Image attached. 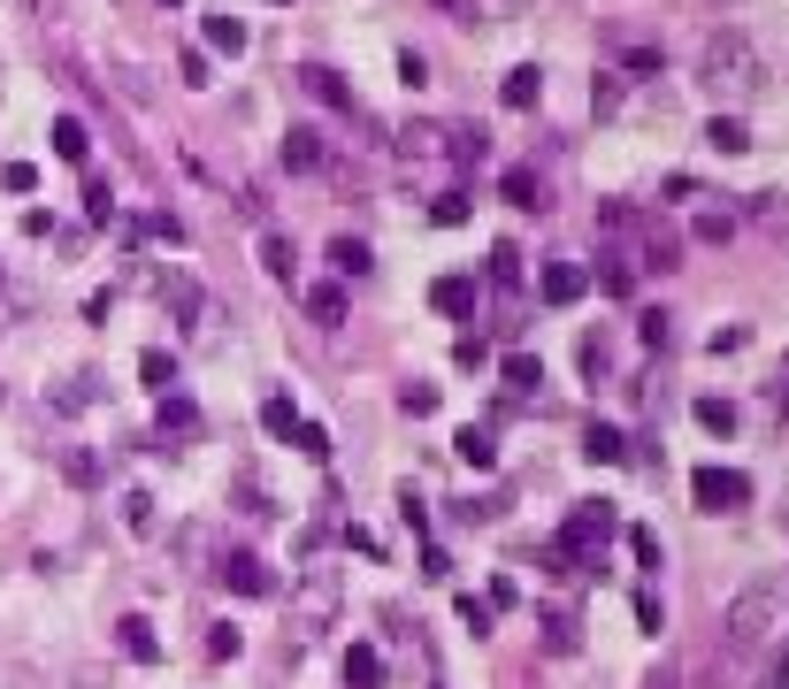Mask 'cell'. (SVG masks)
I'll use <instances>...</instances> for the list:
<instances>
[{
    "instance_id": "6da1fadb",
    "label": "cell",
    "mask_w": 789,
    "mask_h": 689,
    "mask_svg": "<svg viewBox=\"0 0 789 689\" xmlns=\"http://www.w3.org/2000/svg\"><path fill=\"white\" fill-rule=\"evenodd\" d=\"M721 644H728V659H752L775 628H782V590H767V582H752V590H736V605L721 613Z\"/></svg>"
},
{
    "instance_id": "7a4b0ae2",
    "label": "cell",
    "mask_w": 789,
    "mask_h": 689,
    "mask_svg": "<svg viewBox=\"0 0 789 689\" xmlns=\"http://www.w3.org/2000/svg\"><path fill=\"white\" fill-rule=\"evenodd\" d=\"M705 85H713L721 100L759 92V54H752L744 31H713V39H705Z\"/></svg>"
},
{
    "instance_id": "3957f363",
    "label": "cell",
    "mask_w": 789,
    "mask_h": 689,
    "mask_svg": "<svg viewBox=\"0 0 789 689\" xmlns=\"http://www.w3.org/2000/svg\"><path fill=\"white\" fill-rule=\"evenodd\" d=\"M337 605H345V582H337V567L307 559V575L292 582V628H329V621H337Z\"/></svg>"
},
{
    "instance_id": "277c9868",
    "label": "cell",
    "mask_w": 789,
    "mask_h": 689,
    "mask_svg": "<svg viewBox=\"0 0 789 689\" xmlns=\"http://www.w3.org/2000/svg\"><path fill=\"white\" fill-rule=\"evenodd\" d=\"M614 528H622V521H614V506H606V499H591V506H575V514L560 521V536H552V551H560L568 567H575V559H598Z\"/></svg>"
},
{
    "instance_id": "5b68a950",
    "label": "cell",
    "mask_w": 789,
    "mask_h": 689,
    "mask_svg": "<svg viewBox=\"0 0 789 689\" xmlns=\"http://www.w3.org/2000/svg\"><path fill=\"white\" fill-rule=\"evenodd\" d=\"M690 499H698V514H736L752 499V475L744 468H698L690 475Z\"/></svg>"
},
{
    "instance_id": "8992f818",
    "label": "cell",
    "mask_w": 789,
    "mask_h": 689,
    "mask_svg": "<svg viewBox=\"0 0 789 689\" xmlns=\"http://www.w3.org/2000/svg\"><path fill=\"white\" fill-rule=\"evenodd\" d=\"M215 575H223L238 598H269V590H277V575H269V559H261V551H223V559H215Z\"/></svg>"
},
{
    "instance_id": "52a82bcc",
    "label": "cell",
    "mask_w": 789,
    "mask_h": 689,
    "mask_svg": "<svg viewBox=\"0 0 789 689\" xmlns=\"http://www.w3.org/2000/svg\"><path fill=\"white\" fill-rule=\"evenodd\" d=\"M583 292H591V269L583 261H544V276H537V299L544 307H575Z\"/></svg>"
},
{
    "instance_id": "ba28073f",
    "label": "cell",
    "mask_w": 789,
    "mask_h": 689,
    "mask_svg": "<svg viewBox=\"0 0 789 689\" xmlns=\"http://www.w3.org/2000/svg\"><path fill=\"white\" fill-rule=\"evenodd\" d=\"M192 437H199V406H192L184 391H169V398H161V452H184Z\"/></svg>"
},
{
    "instance_id": "9c48e42d",
    "label": "cell",
    "mask_w": 789,
    "mask_h": 689,
    "mask_svg": "<svg viewBox=\"0 0 789 689\" xmlns=\"http://www.w3.org/2000/svg\"><path fill=\"white\" fill-rule=\"evenodd\" d=\"M116 652H123L131 667H154V659H161L154 621H147V613H123V621H116Z\"/></svg>"
},
{
    "instance_id": "30bf717a",
    "label": "cell",
    "mask_w": 789,
    "mask_h": 689,
    "mask_svg": "<svg viewBox=\"0 0 789 689\" xmlns=\"http://www.w3.org/2000/svg\"><path fill=\"white\" fill-rule=\"evenodd\" d=\"M498 100H506V108H537V100H544V69H537V62H521V69H506V85H498Z\"/></svg>"
},
{
    "instance_id": "8fae6325",
    "label": "cell",
    "mask_w": 789,
    "mask_h": 689,
    "mask_svg": "<svg viewBox=\"0 0 789 689\" xmlns=\"http://www.w3.org/2000/svg\"><path fill=\"white\" fill-rule=\"evenodd\" d=\"M583 452H591L598 468H622V460H629V437H622L614 422H591V429H583Z\"/></svg>"
},
{
    "instance_id": "7c38bea8",
    "label": "cell",
    "mask_w": 789,
    "mask_h": 689,
    "mask_svg": "<svg viewBox=\"0 0 789 689\" xmlns=\"http://www.w3.org/2000/svg\"><path fill=\"white\" fill-rule=\"evenodd\" d=\"M506 199H514L521 215H544V207H552V192H544L537 169H506Z\"/></svg>"
},
{
    "instance_id": "4fadbf2b",
    "label": "cell",
    "mask_w": 789,
    "mask_h": 689,
    "mask_svg": "<svg viewBox=\"0 0 789 689\" xmlns=\"http://www.w3.org/2000/svg\"><path fill=\"white\" fill-rule=\"evenodd\" d=\"M284 169H322V131L315 123H292V131H284Z\"/></svg>"
},
{
    "instance_id": "5bb4252c",
    "label": "cell",
    "mask_w": 789,
    "mask_h": 689,
    "mask_svg": "<svg viewBox=\"0 0 789 689\" xmlns=\"http://www.w3.org/2000/svg\"><path fill=\"white\" fill-rule=\"evenodd\" d=\"M345 689H383V652L376 644H353L345 652Z\"/></svg>"
},
{
    "instance_id": "9a60e30c",
    "label": "cell",
    "mask_w": 789,
    "mask_h": 689,
    "mask_svg": "<svg viewBox=\"0 0 789 689\" xmlns=\"http://www.w3.org/2000/svg\"><path fill=\"white\" fill-rule=\"evenodd\" d=\"M430 307H437V315H468L475 307V276H437V284H430Z\"/></svg>"
},
{
    "instance_id": "2e32d148",
    "label": "cell",
    "mask_w": 789,
    "mask_h": 689,
    "mask_svg": "<svg viewBox=\"0 0 789 689\" xmlns=\"http://www.w3.org/2000/svg\"><path fill=\"white\" fill-rule=\"evenodd\" d=\"M300 85L315 92L322 108H353V92H345V85H337V69H322V62H307V69H300Z\"/></svg>"
},
{
    "instance_id": "e0dca14e",
    "label": "cell",
    "mask_w": 789,
    "mask_h": 689,
    "mask_svg": "<svg viewBox=\"0 0 789 689\" xmlns=\"http://www.w3.org/2000/svg\"><path fill=\"white\" fill-rule=\"evenodd\" d=\"M261 269H269L277 284H292V276H300V253H292V238H277V230H269V238H261Z\"/></svg>"
},
{
    "instance_id": "ac0fdd59",
    "label": "cell",
    "mask_w": 789,
    "mask_h": 689,
    "mask_svg": "<svg viewBox=\"0 0 789 689\" xmlns=\"http://www.w3.org/2000/svg\"><path fill=\"white\" fill-rule=\"evenodd\" d=\"M498 375H506V391H537V383H544V360H537V352H506Z\"/></svg>"
},
{
    "instance_id": "d6986e66",
    "label": "cell",
    "mask_w": 789,
    "mask_h": 689,
    "mask_svg": "<svg viewBox=\"0 0 789 689\" xmlns=\"http://www.w3.org/2000/svg\"><path fill=\"white\" fill-rule=\"evenodd\" d=\"M453 452H461V460H468V468H498V445H490V429H461V437H453Z\"/></svg>"
},
{
    "instance_id": "ffe728a7",
    "label": "cell",
    "mask_w": 789,
    "mask_h": 689,
    "mask_svg": "<svg viewBox=\"0 0 789 689\" xmlns=\"http://www.w3.org/2000/svg\"><path fill=\"white\" fill-rule=\"evenodd\" d=\"M123 528H131V536H154V528H161L154 491H123Z\"/></svg>"
},
{
    "instance_id": "44dd1931",
    "label": "cell",
    "mask_w": 789,
    "mask_h": 689,
    "mask_svg": "<svg viewBox=\"0 0 789 689\" xmlns=\"http://www.w3.org/2000/svg\"><path fill=\"white\" fill-rule=\"evenodd\" d=\"M207 46H215V54H246V23H238L230 8H223V15H207Z\"/></svg>"
},
{
    "instance_id": "7402d4cb",
    "label": "cell",
    "mask_w": 789,
    "mask_h": 689,
    "mask_svg": "<svg viewBox=\"0 0 789 689\" xmlns=\"http://www.w3.org/2000/svg\"><path fill=\"white\" fill-rule=\"evenodd\" d=\"M161 299H169V307H176V315H184V322H192V315H199V284H192V276H184V269H169V276H161Z\"/></svg>"
},
{
    "instance_id": "603a6c76",
    "label": "cell",
    "mask_w": 789,
    "mask_h": 689,
    "mask_svg": "<svg viewBox=\"0 0 789 689\" xmlns=\"http://www.w3.org/2000/svg\"><path fill=\"white\" fill-rule=\"evenodd\" d=\"M261 429H269V437H292V429H300V406H292L284 391H269V398H261Z\"/></svg>"
},
{
    "instance_id": "cb8c5ba5",
    "label": "cell",
    "mask_w": 789,
    "mask_h": 689,
    "mask_svg": "<svg viewBox=\"0 0 789 689\" xmlns=\"http://www.w3.org/2000/svg\"><path fill=\"white\" fill-rule=\"evenodd\" d=\"M629 551H636V567H644V575H659V567H667V544H659V528H644V521L629 528Z\"/></svg>"
},
{
    "instance_id": "d4e9b609",
    "label": "cell",
    "mask_w": 789,
    "mask_h": 689,
    "mask_svg": "<svg viewBox=\"0 0 789 689\" xmlns=\"http://www.w3.org/2000/svg\"><path fill=\"white\" fill-rule=\"evenodd\" d=\"M307 315H315L322 330H337V322H345V292H337V284H315V292H307Z\"/></svg>"
},
{
    "instance_id": "484cf974",
    "label": "cell",
    "mask_w": 789,
    "mask_h": 689,
    "mask_svg": "<svg viewBox=\"0 0 789 689\" xmlns=\"http://www.w3.org/2000/svg\"><path fill=\"white\" fill-rule=\"evenodd\" d=\"M139 375H147V391H161V398H169V391H176V360H169V352H139Z\"/></svg>"
},
{
    "instance_id": "4316f807",
    "label": "cell",
    "mask_w": 789,
    "mask_h": 689,
    "mask_svg": "<svg viewBox=\"0 0 789 689\" xmlns=\"http://www.w3.org/2000/svg\"><path fill=\"white\" fill-rule=\"evenodd\" d=\"M54 154H62V162H85V154H93V139H85V123H77V116H62V123H54Z\"/></svg>"
},
{
    "instance_id": "83f0119b",
    "label": "cell",
    "mask_w": 789,
    "mask_h": 689,
    "mask_svg": "<svg viewBox=\"0 0 789 689\" xmlns=\"http://www.w3.org/2000/svg\"><path fill=\"white\" fill-rule=\"evenodd\" d=\"M329 269H337V276H368L376 261H368V245H360V238H337V245H329Z\"/></svg>"
},
{
    "instance_id": "f1b7e54d",
    "label": "cell",
    "mask_w": 789,
    "mask_h": 689,
    "mask_svg": "<svg viewBox=\"0 0 789 689\" xmlns=\"http://www.w3.org/2000/svg\"><path fill=\"white\" fill-rule=\"evenodd\" d=\"M575 644H583V636H575V613H544V652H552V659H568Z\"/></svg>"
},
{
    "instance_id": "f546056e",
    "label": "cell",
    "mask_w": 789,
    "mask_h": 689,
    "mask_svg": "<svg viewBox=\"0 0 789 689\" xmlns=\"http://www.w3.org/2000/svg\"><path fill=\"white\" fill-rule=\"evenodd\" d=\"M674 253H682V238L651 222V238H644V269H674Z\"/></svg>"
},
{
    "instance_id": "4dcf8cb0",
    "label": "cell",
    "mask_w": 789,
    "mask_h": 689,
    "mask_svg": "<svg viewBox=\"0 0 789 689\" xmlns=\"http://www.w3.org/2000/svg\"><path fill=\"white\" fill-rule=\"evenodd\" d=\"M705 139H713L721 154H744V146H752V131H744L736 116H713V131H705Z\"/></svg>"
},
{
    "instance_id": "1f68e13d",
    "label": "cell",
    "mask_w": 789,
    "mask_h": 689,
    "mask_svg": "<svg viewBox=\"0 0 789 689\" xmlns=\"http://www.w3.org/2000/svg\"><path fill=\"white\" fill-rule=\"evenodd\" d=\"M698 429L728 437V429H736V406H728V398H698Z\"/></svg>"
},
{
    "instance_id": "d6a6232c",
    "label": "cell",
    "mask_w": 789,
    "mask_h": 689,
    "mask_svg": "<svg viewBox=\"0 0 789 689\" xmlns=\"http://www.w3.org/2000/svg\"><path fill=\"white\" fill-rule=\"evenodd\" d=\"M636 628H644V636L667 628V598H659V590H636Z\"/></svg>"
},
{
    "instance_id": "836d02e7",
    "label": "cell",
    "mask_w": 789,
    "mask_h": 689,
    "mask_svg": "<svg viewBox=\"0 0 789 689\" xmlns=\"http://www.w3.org/2000/svg\"><path fill=\"white\" fill-rule=\"evenodd\" d=\"M399 414H414V422L437 414V383H407V391H399Z\"/></svg>"
},
{
    "instance_id": "e575fe53",
    "label": "cell",
    "mask_w": 789,
    "mask_h": 689,
    "mask_svg": "<svg viewBox=\"0 0 789 689\" xmlns=\"http://www.w3.org/2000/svg\"><path fill=\"white\" fill-rule=\"evenodd\" d=\"M62 475H69L77 491H93V483H100V460H93V452H62Z\"/></svg>"
},
{
    "instance_id": "d590c367",
    "label": "cell",
    "mask_w": 789,
    "mask_h": 689,
    "mask_svg": "<svg viewBox=\"0 0 789 689\" xmlns=\"http://www.w3.org/2000/svg\"><path fill=\"white\" fill-rule=\"evenodd\" d=\"M490 613H498L490 598H475V590H461V621H468L475 636H490Z\"/></svg>"
},
{
    "instance_id": "8d00e7d4",
    "label": "cell",
    "mask_w": 789,
    "mask_h": 689,
    "mask_svg": "<svg viewBox=\"0 0 789 689\" xmlns=\"http://www.w3.org/2000/svg\"><path fill=\"white\" fill-rule=\"evenodd\" d=\"M85 398H93V375H69V383H62V391H54V414H77V406H85Z\"/></svg>"
},
{
    "instance_id": "74e56055",
    "label": "cell",
    "mask_w": 789,
    "mask_h": 689,
    "mask_svg": "<svg viewBox=\"0 0 789 689\" xmlns=\"http://www.w3.org/2000/svg\"><path fill=\"white\" fill-rule=\"evenodd\" d=\"M292 437H300V452H307V460H329V429H322V422H300Z\"/></svg>"
},
{
    "instance_id": "f35d334b",
    "label": "cell",
    "mask_w": 789,
    "mask_h": 689,
    "mask_svg": "<svg viewBox=\"0 0 789 689\" xmlns=\"http://www.w3.org/2000/svg\"><path fill=\"white\" fill-rule=\"evenodd\" d=\"M430 222H445V230H461V222H468V199H461V192H445V199L430 207Z\"/></svg>"
},
{
    "instance_id": "ab89813d",
    "label": "cell",
    "mask_w": 789,
    "mask_h": 689,
    "mask_svg": "<svg viewBox=\"0 0 789 689\" xmlns=\"http://www.w3.org/2000/svg\"><path fill=\"white\" fill-rule=\"evenodd\" d=\"M176 77H184V85L199 92V85H207V54H199V46H184V62H176Z\"/></svg>"
},
{
    "instance_id": "60d3db41",
    "label": "cell",
    "mask_w": 789,
    "mask_h": 689,
    "mask_svg": "<svg viewBox=\"0 0 789 689\" xmlns=\"http://www.w3.org/2000/svg\"><path fill=\"white\" fill-rule=\"evenodd\" d=\"M591 108L614 116V108H622V77H598V85H591Z\"/></svg>"
},
{
    "instance_id": "b9f144b4",
    "label": "cell",
    "mask_w": 789,
    "mask_h": 689,
    "mask_svg": "<svg viewBox=\"0 0 789 689\" xmlns=\"http://www.w3.org/2000/svg\"><path fill=\"white\" fill-rule=\"evenodd\" d=\"M614 368V352H606V338H583V375H606Z\"/></svg>"
},
{
    "instance_id": "7bdbcfd3",
    "label": "cell",
    "mask_w": 789,
    "mask_h": 689,
    "mask_svg": "<svg viewBox=\"0 0 789 689\" xmlns=\"http://www.w3.org/2000/svg\"><path fill=\"white\" fill-rule=\"evenodd\" d=\"M728 230H736L728 215H698V238H705V245H728Z\"/></svg>"
},
{
    "instance_id": "ee69618b",
    "label": "cell",
    "mask_w": 789,
    "mask_h": 689,
    "mask_svg": "<svg viewBox=\"0 0 789 689\" xmlns=\"http://www.w3.org/2000/svg\"><path fill=\"white\" fill-rule=\"evenodd\" d=\"M238 644H246V636H238V628H230V621H223V628H215V636H207V652H215V659H238Z\"/></svg>"
},
{
    "instance_id": "f6af8a7d",
    "label": "cell",
    "mask_w": 789,
    "mask_h": 689,
    "mask_svg": "<svg viewBox=\"0 0 789 689\" xmlns=\"http://www.w3.org/2000/svg\"><path fill=\"white\" fill-rule=\"evenodd\" d=\"M0 184H8V192H31V184H39V169H31V162H8V169H0Z\"/></svg>"
},
{
    "instance_id": "bcb514c9",
    "label": "cell",
    "mask_w": 789,
    "mask_h": 689,
    "mask_svg": "<svg viewBox=\"0 0 789 689\" xmlns=\"http://www.w3.org/2000/svg\"><path fill=\"white\" fill-rule=\"evenodd\" d=\"M399 77H407V85H430V62H422V54L407 46V54H399Z\"/></svg>"
},
{
    "instance_id": "7dc6e473",
    "label": "cell",
    "mask_w": 789,
    "mask_h": 689,
    "mask_svg": "<svg viewBox=\"0 0 789 689\" xmlns=\"http://www.w3.org/2000/svg\"><path fill=\"white\" fill-rule=\"evenodd\" d=\"M85 207H93V222H108V215H116V192H108V184H93V192H85Z\"/></svg>"
},
{
    "instance_id": "c3c4849f",
    "label": "cell",
    "mask_w": 789,
    "mask_h": 689,
    "mask_svg": "<svg viewBox=\"0 0 789 689\" xmlns=\"http://www.w3.org/2000/svg\"><path fill=\"white\" fill-rule=\"evenodd\" d=\"M644 689H682V667H674V659H659V667H651V682Z\"/></svg>"
},
{
    "instance_id": "681fc988",
    "label": "cell",
    "mask_w": 789,
    "mask_h": 689,
    "mask_svg": "<svg viewBox=\"0 0 789 689\" xmlns=\"http://www.w3.org/2000/svg\"><path fill=\"white\" fill-rule=\"evenodd\" d=\"M775 398H782V406H789V360H782V375H775Z\"/></svg>"
},
{
    "instance_id": "f907efd6",
    "label": "cell",
    "mask_w": 789,
    "mask_h": 689,
    "mask_svg": "<svg viewBox=\"0 0 789 689\" xmlns=\"http://www.w3.org/2000/svg\"><path fill=\"white\" fill-rule=\"evenodd\" d=\"M775 689H789V659H782V667H775Z\"/></svg>"
},
{
    "instance_id": "816d5d0a",
    "label": "cell",
    "mask_w": 789,
    "mask_h": 689,
    "mask_svg": "<svg viewBox=\"0 0 789 689\" xmlns=\"http://www.w3.org/2000/svg\"><path fill=\"white\" fill-rule=\"evenodd\" d=\"M437 8H453V15H468V0H437Z\"/></svg>"
},
{
    "instance_id": "f5cc1de1",
    "label": "cell",
    "mask_w": 789,
    "mask_h": 689,
    "mask_svg": "<svg viewBox=\"0 0 789 689\" xmlns=\"http://www.w3.org/2000/svg\"><path fill=\"white\" fill-rule=\"evenodd\" d=\"M269 8H284V0H269Z\"/></svg>"
}]
</instances>
